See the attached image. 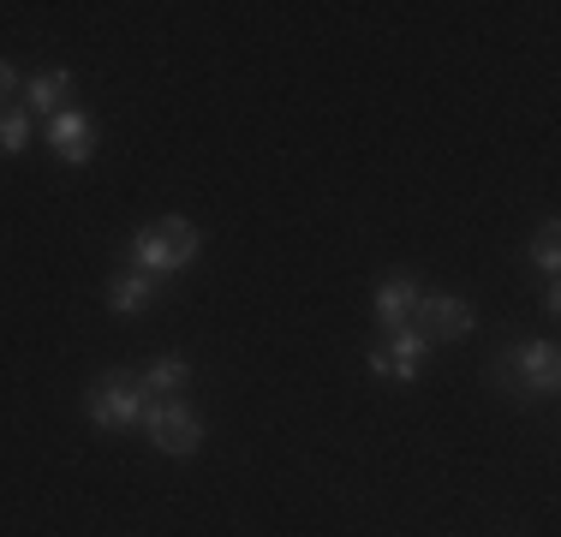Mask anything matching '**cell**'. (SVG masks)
<instances>
[{
    "instance_id": "obj_1",
    "label": "cell",
    "mask_w": 561,
    "mask_h": 537,
    "mask_svg": "<svg viewBox=\"0 0 561 537\" xmlns=\"http://www.w3.org/2000/svg\"><path fill=\"white\" fill-rule=\"evenodd\" d=\"M126 251H131V263H138V275L162 281V275H180L185 263H197L204 233H197L192 221H180V215H168V221H156V227H138Z\"/></svg>"
},
{
    "instance_id": "obj_2",
    "label": "cell",
    "mask_w": 561,
    "mask_h": 537,
    "mask_svg": "<svg viewBox=\"0 0 561 537\" xmlns=\"http://www.w3.org/2000/svg\"><path fill=\"white\" fill-rule=\"evenodd\" d=\"M84 412H90L96 430H131V424H144V412H150V388H144V376H131V370H108V376L90 382Z\"/></svg>"
},
{
    "instance_id": "obj_3",
    "label": "cell",
    "mask_w": 561,
    "mask_h": 537,
    "mask_svg": "<svg viewBox=\"0 0 561 537\" xmlns=\"http://www.w3.org/2000/svg\"><path fill=\"white\" fill-rule=\"evenodd\" d=\"M496 382L507 400H531V395H556L561 382V358H556V341H514L507 358L496 365Z\"/></svg>"
},
{
    "instance_id": "obj_4",
    "label": "cell",
    "mask_w": 561,
    "mask_h": 537,
    "mask_svg": "<svg viewBox=\"0 0 561 537\" xmlns=\"http://www.w3.org/2000/svg\"><path fill=\"white\" fill-rule=\"evenodd\" d=\"M144 424H150V442L168 454V460H192V454L204 448V424H197V412H192V407H173V400H150Z\"/></svg>"
},
{
    "instance_id": "obj_5",
    "label": "cell",
    "mask_w": 561,
    "mask_h": 537,
    "mask_svg": "<svg viewBox=\"0 0 561 537\" xmlns=\"http://www.w3.org/2000/svg\"><path fill=\"white\" fill-rule=\"evenodd\" d=\"M424 329V341H460L466 329H472V311H466V299L460 293H424L419 299V317H412Z\"/></svg>"
},
{
    "instance_id": "obj_6",
    "label": "cell",
    "mask_w": 561,
    "mask_h": 537,
    "mask_svg": "<svg viewBox=\"0 0 561 537\" xmlns=\"http://www.w3.org/2000/svg\"><path fill=\"white\" fill-rule=\"evenodd\" d=\"M48 144H55V156L66 168H84V161L96 156V126H90V114H78V107H60V114L48 119Z\"/></svg>"
},
{
    "instance_id": "obj_7",
    "label": "cell",
    "mask_w": 561,
    "mask_h": 537,
    "mask_svg": "<svg viewBox=\"0 0 561 537\" xmlns=\"http://www.w3.org/2000/svg\"><path fill=\"white\" fill-rule=\"evenodd\" d=\"M419 299H424V287L412 275H389L377 287V322L382 329H407V322L419 317Z\"/></svg>"
},
{
    "instance_id": "obj_8",
    "label": "cell",
    "mask_w": 561,
    "mask_h": 537,
    "mask_svg": "<svg viewBox=\"0 0 561 537\" xmlns=\"http://www.w3.org/2000/svg\"><path fill=\"white\" fill-rule=\"evenodd\" d=\"M382 353H389V376H400V382H412V376H419V358L431 353V341H424V329H419V322H407V329H389Z\"/></svg>"
},
{
    "instance_id": "obj_9",
    "label": "cell",
    "mask_w": 561,
    "mask_h": 537,
    "mask_svg": "<svg viewBox=\"0 0 561 537\" xmlns=\"http://www.w3.org/2000/svg\"><path fill=\"white\" fill-rule=\"evenodd\" d=\"M150 305H156V281L138 275V268H131V275H119L114 287H108V311L114 317H138V311H150Z\"/></svg>"
},
{
    "instance_id": "obj_10",
    "label": "cell",
    "mask_w": 561,
    "mask_h": 537,
    "mask_svg": "<svg viewBox=\"0 0 561 537\" xmlns=\"http://www.w3.org/2000/svg\"><path fill=\"white\" fill-rule=\"evenodd\" d=\"M66 102H72V72H60V66H55V72H43V78H31V84H24V107H43L48 119H55Z\"/></svg>"
},
{
    "instance_id": "obj_11",
    "label": "cell",
    "mask_w": 561,
    "mask_h": 537,
    "mask_svg": "<svg viewBox=\"0 0 561 537\" xmlns=\"http://www.w3.org/2000/svg\"><path fill=\"white\" fill-rule=\"evenodd\" d=\"M185 382H192V365H185V358H156V365L144 370V388H150V395H180Z\"/></svg>"
},
{
    "instance_id": "obj_12",
    "label": "cell",
    "mask_w": 561,
    "mask_h": 537,
    "mask_svg": "<svg viewBox=\"0 0 561 537\" xmlns=\"http://www.w3.org/2000/svg\"><path fill=\"white\" fill-rule=\"evenodd\" d=\"M31 144V114L24 107H0V156H19Z\"/></svg>"
},
{
    "instance_id": "obj_13",
    "label": "cell",
    "mask_w": 561,
    "mask_h": 537,
    "mask_svg": "<svg viewBox=\"0 0 561 537\" xmlns=\"http://www.w3.org/2000/svg\"><path fill=\"white\" fill-rule=\"evenodd\" d=\"M531 263H538L543 275L556 281V268H561V227H556V221L538 227V239H531Z\"/></svg>"
},
{
    "instance_id": "obj_14",
    "label": "cell",
    "mask_w": 561,
    "mask_h": 537,
    "mask_svg": "<svg viewBox=\"0 0 561 537\" xmlns=\"http://www.w3.org/2000/svg\"><path fill=\"white\" fill-rule=\"evenodd\" d=\"M12 90H19V72H12V60H0V102H7Z\"/></svg>"
},
{
    "instance_id": "obj_15",
    "label": "cell",
    "mask_w": 561,
    "mask_h": 537,
    "mask_svg": "<svg viewBox=\"0 0 561 537\" xmlns=\"http://www.w3.org/2000/svg\"><path fill=\"white\" fill-rule=\"evenodd\" d=\"M365 358H370V370H377V376H389V353H382V341H377V346H370V353H365Z\"/></svg>"
}]
</instances>
